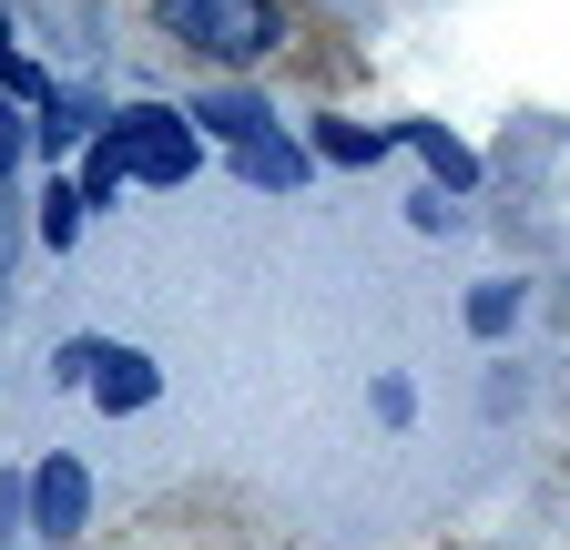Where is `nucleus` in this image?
Here are the masks:
<instances>
[{
    "label": "nucleus",
    "mask_w": 570,
    "mask_h": 550,
    "mask_svg": "<svg viewBox=\"0 0 570 550\" xmlns=\"http://www.w3.org/2000/svg\"><path fill=\"white\" fill-rule=\"evenodd\" d=\"M184 184L194 174V122H174L164 102H132L112 132H102V154H92V194H112V184Z\"/></svg>",
    "instance_id": "1"
},
{
    "label": "nucleus",
    "mask_w": 570,
    "mask_h": 550,
    "mask_svg": "<svg viewBox=\"0 0 570 550\" xmlns=\"http://www.w3.org/2000/svg\"><path fill=\"white\" fill-rule=\"evenodd\" d=\"M204 132H225V144H235V174H245V184H265V194L306 184V154L285 144V122H275L255 92H204Z\"/></svg>",
    "instance_id": "2"
},
{
    "label": "nucleus",
    "mask_w": 570,
    "mask_h": 550,
    "mask_svg": "<svg viewBox=\"0 0 570 550\" xmlns=\"http://www.w3.org/2000/svg\"><path fill=\"white\" fill-rule=\"evenodd\" d=\"M164 21H174L194 51H214V61L275 51V11H265V0H164Z\"/></svg>",
    "instance_id": "3"
},
{
    "label": "nucleus",
    "mask_w": 570,
    "mask_h": 550,
    "mask_svg": "<svg viewBox=\"0 0 570 550\" xmlns=\"http://www.w3.org/2000/svg\"><path fill=\"white\" fill-rule=\"evenodd\" d=\"M82 459H41V479H31V520H41V540H71L82 530Z\"/></svg>",
    "instance_id": "4"
},
{
    "label": "nucleus",
    "mask_w": 570,
    "mask_h": 550,
    "mask_svg": "<svg viewBox=\"0 0 570 550\" xmlns=\"http://www.w3.org/2000/svg\"><path fill=\"white\" fill-rule=\"evenodd\" d=\"M92 387H102V407H142L154 397V367L142 357H92Z\"/></svg>",
    "instance_id": "5"
},
{
    "label": "nucleus",
    "mask_w": 570,
    "mask_h": 550,
    "mask_svg": "<svg viewBox=\"0 0 570 550\" xmlns=\"http://www.w3.org/2000/svg\"><path fill=\"white\" fill-rule=\"evenodd\" d=\"M510 316H520V296H510V286H489V296H469V326H489V336L510 326Z\"/></svg>",
    "instance_id": "6"
},
{
    "label": "nucleus",
    "mask_w": 570,
    "mask_h": 550,
    "mask_svg": "<svg viewBox=\"0 0 570 550\" xmlns=\"http://www.w3.org/2000/svg\"><path fill=\"white\" fill-rule=\"evenodd\" d=\"M316 144H326L336 164H356V154H377V132H356V122H326V132H316Z\"/></svg>",
    "instance_id": "7"
},
{
    "label": "nucleus",
    "mask_w": 570,
    "mask_h": 550,
    "mask_svg": "<svg viewBox=\"0 0 570 550\" xmlns=\"http://www.w3.org/2000/svg\"><path fill=\"white\" fill-rule=\"evenodd\" d=\"M11 164H21V132H11V112H0V184H11Z\"/></svg>",
    "instance_id": "8"
}]
</instances>
